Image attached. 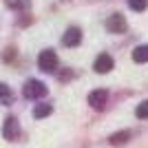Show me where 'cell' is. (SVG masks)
Instances as JSON below:
<instances>
[{
	"mask_svg": "<svg viewBox=\"0 0 148 148\" xmlns=\"http://www.w3.org/2000/svg\"><path fill=\"white\" fill-rule=\"evenodd\" d=\"M22 95H25L27 99H40V97L47 95V86L38 80H29L25 84V88H22Z\"/></svg>",
	"mask_w": 148,
	"mask_h": 148,
	"instance_id": "2",
	"label": "cell"
},
{
	"mask_svg": "<svg viewBox=\"0 0 148 148\" xmlns=\"http://www.w3.org/2000/svg\"><path fill=\"white\" fill-rule=\"evenodd\" d=\"M38 66H40V71H44V73H53L58 69V56H56V51H42L40 56H38Z\"/></svg>",
	"mask_w": 148,
	"mask_h": 148,
	"instance_id": "1",
	"label": "cell"
},
{
	"mask_svg": "<svg viewBox=\"0 0 148 148\" xmlns=\"http://www.w3.org/2000/svg\"><path fill=\"white\" fill-rule=\"evenodd\" d=\"M51 113H53V108H51L49 104H38L36 108H33V117H36V119H42V117H49Z\"/></svg>",
	"mask_w": 148,
	"mask_h": 148,
	"instance_id": "8",
	"label": "cell"
},
{
	"mask_svg": "<svg viewBox=\"0 0 148 148\" xmlns=\"http://www.w3.org/2000/svg\"><path fill=\"white\" fill-rule=\"evenodd\" d=\"M106 99H108V93L102 91V88H97V91H93L91 95H88V104H91L93 108L102 111V108L106 106Z\"/></svg>",
	"mask_w": 148,
	"mask_h": 148,
	"instance_id": "7",
	"label": "cell"
},
{
	"mask_svg": "<svg viewBox=\"0 0 148 148\" xmlns=\"http://www.w3.org/2000/svg\"><path fill=\"white\" fill-rule=\"evenodd\" d=\"M135 115H137L139 119H148V99H146V102H142V104L137 106Z\"/></svg>",
	"mask_w": 148,
	"mask_h": 148,
	"instance_id": "14",
	"label": "cell"
},
{
	"mask_svg": "<svg viewBox=\"0 0 148 148\" xmlns=\"http://www.w3.org/2000/svg\"><path fill=\"white\" fill-rule=\"evenodd\" d=\"M133 60L139 62V64L148 62V47H146V44H144V47H137V49L133 51Z\"/></svg>",
	"mask_w": 148,
	"mask_h": 148,
	"instance_id": "9",
	"label": "cell"
},
{
	"mask_svg": "<svg viewBox=\"0 0 148 148\" xmlns=\"http://www.w3.org/2000/svg\"><path fill=\"white\" fill-rule=\"evenodd\" d=\"M106 29L111 31V33H124L126 31V20H124L122 13H113V16H108V20H106Z\"/></svg>",
	"mask_w": 148,
	"mask_h": 148,
	"instance_id": "4",
	"label": "cell"
},
{
	"mask_svg": "<svg viewBox=\"0 0 148 148\" xmlns=\"http://www.w3.org/2000/svg\"><path fill=\"white\" fill-rule=\"evenodd\" d=\"M13 56H16V51H13V49H7V53L2 56V60H11Z\"/></svg>",
	"mask_w": 148,
	"mask_h": 148,
	"instance_id": "16",
	"label": "cell"
},
{
	"mask_svg": "<svg viewBox=\"0 0 148 148\" xmlns=\"http://www.w3.org/2000/svg\"><path fill=\"white\" fill-rule=\"evenodd\" d=\"M11 99H13L11 88L7 86V84H2V82H0V104H11Z\"/></svg>",
	"mask_w": 148,
	"mask_h": 148,
	"instance_id": "10",
	"label": "cell"
},
{
	"mask_svg": "<svg viewBox=\"0 0 148 148\" xmlns=\"http://www.w3.org/2000/svg\"><path fill=\"white\" fill-rule=\"evenodd\" d=\"M2 135H5V139H9V142L18 139V135H20V126H18V119H16V117H7V119H5Z\"/></svg>",
	"mask_w": 148,
	"mask_h": 148,
	"instance_id": "3",
	"label": "cell"
},
{
	"mask_svg": "<svg viewBox=\"0 0 148 148\" xmlns=\"http://www.w3.org/2000/svg\"><path fill=\"white\" fill-rule=\"evenodd\" d=\"M128 7L133 9V11H146L148 0H128Z\"/></svg>",
	"mask_w": 148,
	"mask_h": 148,
	"instance_id": "13",
	"label": "cell"
},
{
	"mask_svg": "<svg viewBox=\"0 0 148 148\" xmlns=\"http://www.w3.org/2000/svg\"><path fill=\"white\" fill-rule=\"evenodd\" d=\"M80 42H82V31L77 29V27L66 29V33L62 36V44H64V47H77Z\"/></svg>",
	"mask_w": 148,
	"mask_h": 148,
	"instance_id": "6",
	"label": "cell"
},
{
	"mask_svg": "<svg viewBox=\"0 0 148 148\" xmlns=\"http://www.w3.org/2000/svg\"><path fill=\"white\" fill-rule=\"evenodd\" d=\"M71 77H73V73H71V71H64V73L58 75V80H60V82H66V80H71Z\"/></svg>",
	"mask_w": 148,
	"mask_h": 148,
	"instance_id": "15",
	"label": "cell"
},
{
	"mask_svg": "<svg viewBox=\"0 0 148 148\" xmlns=\"http://www.w3.org/2000/svg\"><path fill=\"white\" fill-rule=\"evenodd\" d=\"M113 64H115V62H113V58L108 56V53H99V56L95 58L93 69H95L97 73H108V71L113 69Z\"/></svg>",
	"mask_w": 148,
	"mask_h": 148,
	"instance_id": "5",
	"label": "cell"
},
{
	"mask_svg": "<svg viewBox=\"0 0 148 148\" xmlns=\"http://www.w3.org/2000/svg\"><path fill=\"white\" fill-rule=\"evenodd\" d=\"M128 137H130V133H128V130H124V133H115V135H111V139H108V142L115 146V144H124V142H128Z\"/></svg>",
	"mask_w": 148,
	"mask_h": 148,
	"instance_id": "12",
	"label": "cell"
},
{
	"mask_svg": "<svg viewBox=\"0 0 148 148\" xmlns=\"http://www.w3.org/2000/svg\"><path fill=\"white\" fill-rule=\"evenodd\" d=\"M5 5L9 7V9L22 11V9H27V7H29V0H5Z\"/></svg>",
	"mask_w": 148,
	"mask_h": 148,
	"instance_id": "11",
	"label": "cell"
}]
</instances>
